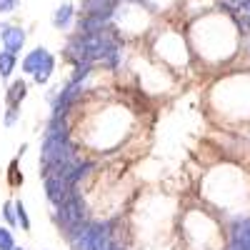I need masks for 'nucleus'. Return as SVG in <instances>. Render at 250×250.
Here are the masks:
<instances>
[{
  "label": "nucleus",
  "instance_id": "a211bd4d",
  "mask_svg": "<svg viewBox=\"0 0 250 250\" xmlns=\"http://www.w3.org/2000/svg\"><path fill=\"white\" fill-rule=\"evenodd\" d=\"M238 10H240L243 15H250V0H240V3H238Z\"/></svg>",
  "mask_w": 250,
  "mask_h": 250
},
{
  "label": "nucleus",
  "instance_id": "9d476101",
  "mask_svg": "<svg viewBox=\"0 0 250 250\" xmlns=\"http://www.w3.org/2000/svg\"><path fill=\"white\" fill-rule=\"evenodd\" d=\"M25 90H28L25 83H23V80H15L13 85L8 88V105H10V108H18L20 100L25 98Z\"/></svg>",
  "mask_w": 250,
  "mask_h": 250
},
{
  "label": "nucleus",
  "instance_id": "dca6fc26",
  "mask_svg": "<svg viewBox=\"0 0 250 250\" xmlns=\"http://www.w3.org/2000/svg\"><path fill=\"white\" fill-rule=\"evenodd\" d=\"M3 215H5V220H8L10 225H15V220H18V213H15V203H5V208H3Z\"/></svg>",
  "mask_w": 250,
  "mask_h": 250
},
{
  "label": "nucleus",
  "instance_id": "0eeeda50",
  "mask_svg": "<svg viewBox=\"0 0 250 250\" xmlns=\"http://www.w3.org/2000/svg\"><path fill=\"white\" fill-rule=\"evenodd\" d=\"M118 0H83V10L88 15H100V18H110L113 15V5Z\"/></svg>",
  "mask_w": 250,
  "mask_h": 250
},
{
  "label": "nucleus",
  "instance_id": "6e6552de",
  "mask_svg": "<svg viewBox=\"0 0 250 250\" xmlns=\"http://www.w3.org/2000/svg\"><path fill=\"white\" fill-rule=\"evenodd\" d=\"M3 43H5V50H10V53H20L23 50V45H25V33L20 30V28H8L5 25V30H3Z\"/></svg>",
  "mask_w": 250,
  "mask_h": 250
},
{
  "label": "nucleus",
  "instance_id": "39448f33",
  "mask_svg": "<svg viewBox=\"0 0 250 250\" xmlns=\"http://www.w3.org/2000/svg\"><path fill=\"white\" fill-rule=\"evenodd\" d=\"M65 58L73 60L75 65L78 62H90V53H88V45H85V40H83V35L73 38L70 43L65 45Z\"/></svg>",
  "mask_w": 250,
  "mask_h": 250
},
{
  "label": "nucleus",
  "instance_id": "4468645a",
  "mask_svg": "<svg viewBox=\"0 0 250 250\" xmlns=\"http://www.w3.org/2000/svg\"><path fill=\"white\" fill-rule=\"evenodd\" d=\"M15 213H18L20 228H23V230H28V228H30V218H28V213H25V205H23V200H18V203H15Z\"/></svg>",
  "mask_w": 250,
  "mask_h": 250
},
{
  "label": "nucleus",
  "instance_id": "f257e3e1",
  "mask_svg": "<svg viewBox=\"0 0 250 250\" xmlns=\"http://www.w3.org/2000/svg\"><path fill=\"white\" fill-rule=\"evenodd\" d=\"M75 160V150L70 145L68 133H58V135H45L43 150H40V163H43V178L50 173H58L62 165H68Z\"/></svg>",
  "mask_w": 250,
  "mask_h": 250
},
{
  "label": "nucleus",
  "instance_id": "412c9836",
  "mask_svg": "<svg viewBox=\"0 0 250 250\" xmlns=\"http://www.w3.org/2000/svg\"><path fill=\"white\" fill-rule=\"evenodd\" d=\"M238 3H240V0H233V8H235V10H238Z\"/></svg>",
  "mask_w": 250,
  "mask_h": 250
},
{
  "label": "nucleus",
  "instance_id": "20e7f679",
  "mask_svg": "<svg viewBox=\"0 0 250 250\" xmlns=\"http://www.w3.org/2000/svg\"><path fill=\"white\" fill-rule=\"evenodd\" d=\"M110 228H113V223H95V243L90 250H118Z\"/></svg>",
  "mask_w": 250,
  "mask_h": 250
},
{
  "label": "nucleus",
  "instance_id": "5701e85b",
  "mask_svg": "<svg viewBox=\"0 0 250 250\" xmlns=\"http://www.w3.org/2000/svg\"><path fill=\"white\" fill-rule=\"evenodd\" d=\"M118 250H120V248H118Z\"/></svg>",
  "mask_w": 250,
  "mask_h": 250
},
{
  "label": "nucleus",
  "instance_id": "2eb2a0df",
  "mask_svg": "<svg viewBox=\"0 0 250 250\" xmlns=\"http://www.w3.org/2000/svg\"><path fill=\"white\" fill-rule=\"evenodd\" d=\"M15 248V240H13V233L0 228V250H13Z\"/></svg>",
  "mask_w": 250,
  "mask_h": 250
},
{
  "label": "nucleus",
  "instance_id": "f3484780",
  "mask_svg": "<svg viewBox=\"0 0 250 250\" xmlns=\"http://www.w3.org/2000/svg\"><path fill=\"white\" fill-rule=\"evenodd\" d=\"M15 8V0H0V13H10Z\"/></svg>",
  "mask_w": 250,
  "mask_h": 250
},
{
  "label": "nucleus",
  "instance_id": "ddd939ff",
  "mask_svg": "<svg viewBox=\"0 0 250 250\" xmlns=\"http://www.w3.org/2000/svg\"><path fill=\"white\" fill-rule=\"evenodd\" d=\"M53 68H55V58H50V60L45 62V65H43V68H40V70L33 75L38 85H45V83L50 80V75H53Z\"/></svg>",
  "mask_w": 250,
  "mask_h": 250
},
{
  "label": "nucleus",
  "instance_id": "1a4fd4ad",
  "mask_svg": "<svg viewBox=\"0 0 250 250\" xmlns=\"http://www.w3.org/2000/svg\"><path fill=\"white\" fill-rule=\"evenodd\" d=\"M230 240H240L248 250H250V218H243L233 225V235Z\"/></svg>",
  "mask_w": 250,
  "mask_h": 250
},
{
  "label": "nucleus",
  "instance_id": "f8f14e48",
  "mask_svg": "<svg viewBox=\"0 0 250 250\" xmlns=\"http://www.w3.org/2000/svg\"><path fill=\"white\" fill-rule=\"evenodd\" d=\"M13 68H15V53H10V50H0V75L8 78V75L13 73Z\"/></svg>",
  "mask_w": 250,
  "mask_h": 250
},
{
  "label": "nucleus",
  "instance_id": "f03ea898",
  "mask_svg": "<svg viewBox=\"0 0 250 250\" xmlns=\"http://www.w3.org/2000/svg\"><path fill=\"white\" fill-rule=\"evenodd\" d=\"M55 220L60 223V228L65 233H73L78 228H83L88 223V210H85V203L78 193H73L65 203L58 205V213H55Z\"/></svg>",
  "mask_w": 250,
  "mask_h": 250
},
{
  "label": "nucleus",
  "instance_id": "9b49d317",
  "mask_svg": "<svg viewBox=\"0 0 250 250\" xmlns=\"http://www.w3.org/2000/svg\"><path fill=\"white\" fill-rule=\"evenodd\" d=\"M70 18H73V5H60L58 10H55V15H53V25L55 28H68L70 25Z\"/></svg>",
  "mask_w": 250,
  "mask_h": 250
},
{
  "label": "nucleus",
  "instance_id": "7ed1b4c3",
  "mask_svg": "<svg viewBox=\"0 0 250 250\" xmlns=\"http://www.w3.org/2000/svg\"><path fill=\"white\" fill-rule=\"evenodd\" d=\"M75 190H73V185L62 178L60 173H50V175H45V195H48V200L58 208L60 203H65L70 195H73Z\"/></svg>",
  "mask_w": 250,
  "mask_h": 250
},
{
  "label": "nucleus",
  "instance_id": "aec40b11",
  "mask_svg": "<svg viewBox=\"0 0 250 250\" xmlns=\"http://www.w3.org/2000/svg\"><path fill=\"white\" fill-rule=\"evenodd\" d=\"M15 118H18V108H10V113H8L5 123H8V125H13V123H15Z\"/></svg>",
  "mask_w": 250,
  "mask_h": 250
},
{
  "label": "nucleus",
  "instance_id": "4be33fe9",
  "mask_svg": "<svg viewBox=\"0 0 250 250\" xmlns=\"http://www.w3.org/2000/svg\"><path fill=\"white\" fill-rule=\"evenodd\" d=\"M13 250H25V248H13Z\"/></svg>",
  "mask_w": 250,
  "mask_h": 250
},
{
  "label": "nucleus",
  "instance_id": "423d86ee",
  "mask_svg": "<svg viewBox=\"0 0 250 250\" xmlns=\"http://www.w3.org/2000/svg\"><path fill=\"white\" fill-rule=\"evenodd\" d=\"M50 58H53V55H50L45 48H35L33 53H28V55H25V60H23V70H25V73H30V75H35V73H38V70L43 68L48 60H50Z\"/></svg>",
  "mask_w": 250,
  "mask_h": 250
},
{
  "label": "nucleus",
  "instance_id": "6ab92c4d",
  "mask_svg": "<svg viewBox=\"0 0 250 250\" xmlns=\"http://www.w3.org/2000/svg\"><path fill=\"white\" fill-rule=\"evenodd\" d=\"M228 250H248L240 240H230V245H228Z\"/></svg>",
  "mask_w": 250,
  "mask_h": 250
}]
</instances>
